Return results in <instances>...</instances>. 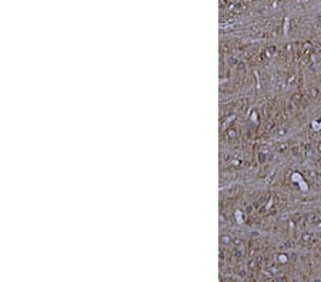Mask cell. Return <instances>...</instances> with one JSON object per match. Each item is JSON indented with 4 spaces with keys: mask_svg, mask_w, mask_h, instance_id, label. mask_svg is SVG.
I'll list each match as a JSON object with an SVG mask.
<instances>
[{
    "mask_svg": "<svg viewBox=\"0 0 321 282\" xmlns=\"http://www.w3.org/2000/svg\"><path fill=\"white\" fill-rule=\"evenodd\" d=\"M318 148H320V151H321V143H320V145H318Z\"/></svg>",
    "mask_w": 321,
    "mask_h": 282,
    "instance_id": "6da1fadb",
    "label": "cell"
}]
</instances>
